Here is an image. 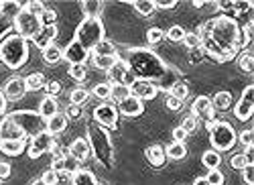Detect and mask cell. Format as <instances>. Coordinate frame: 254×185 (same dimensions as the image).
<instances>
[{
  "mask_svg": "<svg viewBox=\"0 0 254 185\" xmlns=\"http://www.w3.org/2000/svg\"><path fill=\"white\" fill-rule=\"evenodd\" d=\"M43 59L47 61V63H57V61H61L63 59V49L57 45V43H51L49 47H45L43 49Z\"/></svg>",
  "mask_w": 254,
  "mask_h": 185,
  "instance_id": "cell-33",
  "label": "cell"
},
{
  "mask_svg": "<svg viewBox=\"0 0 254 185\" xmlns=\"http://www.w3.org/2000/svg\"><path fill=\"white\" fill-rule=\"evenodd\" d=\"M165 155L167 159H171V161H181L187 157V147H185V142H171L169 147H165Z\"/></svg>",
  "mask_w": 254,
  "mask_h": 185,
  "instance_id": "cell-30",
  "label": "cell"
},
{
  "mask_svg": "<svg viewBox=\"0 0 254 185\" xmlns=\"http://www.w3.org/2000/svg\"><path fill=\"white\" fill-rule=\"evenodd\" d=\"M142 112H144V104L138 98H134V96H128V98L122 100L118 104V114H122L126 118H136Z\"/></svg>",
  "mask_w": 254,
  "mask_h": 185,
  "instance_id": "cell-18",
  "label": "cell"
},
{
  "mask_svg": "<svg viewBox=\"0 0 254 185\" xmlns=\"http://www.w3.org/2000/svg\"><path fill=\"white\" fill-rule=\"evenodd\" d=\"M61 167H63V173H69V175H73L75 171H79V169H81V167H79V163H77L73 157H69V155L63 157Z\"/></svg>",
  "mask_w": 254,
  "mask_h": 185,
  "instance_id": "cell-41",
  "label": "cell"
},
{
  "mask_svg": "<svg viewBox=\"0 0 254 185\" xmlns=\"http://www.w3.org/2000/svg\"><path fill=\"white\" fill-rule=\"evenodd\" d=\"M191 114H193L197 120L207 122V126L216 120V110H214V106H211V100H209L207 96H197V98L193 100Z\"/></svg>",
  "mask_w": 254,
  "mask_h": 185,
  "instance_id": "cell-13",
  "label": "cell"
},
{
  "mask_svg": "<svg viewBox=\"0 0 254 185\" xmlns=\"http://www.w3.org/2000/svg\"><path fill=\"white\" fill-rule=\"evenodd\" d=\"M201 163H203V167H207L209 171L211 169H220L222 165V155L214 149H207L203 155H201Z\"/></svg>",
  "mask_w": 254,
  "mask_h": 185,
  "instance_id": "cell-31",
  "label": "cell"
},
{
  "mask_svg": "<svg viewBox=\"0 0 254 185\" xmlns=\"http://www.w3.org/2000/svg\"><path fill=\"white\" fill-rule=\"evenodd\" d=\"M67 118H65V114H61V112H57L55 116H51L49 120H45V130L47 132H51L53 136H57V134H61L63 130L67 128Z\"/></svg>",
  "mask_w": 254,
  "mask_h": 185,
  "instance_id": "cell-22",
  "label": "cell"
},
{
  "mask_svg": "<svg viewBox=\"0 0 254 185\" xmlns=\"http://www.w3.org/2000/svg\"><path fill=\"white\" fill-rule=\"evenodd\" d=\"M193 6H195V8H201L203 2H201V0H193Z\"/></svg>",
  "mask_w": 254,
  "mask_h": 185,
  "instance_id": "cell-63",
  "label": "cell"
},
{
  "mask_svg": "<svg viewBox=\"0 0 254 185\" xmlns=\"http://www.w3.org/2000/svg\"><path fill=\"white\" fill-rule=\"evenodd\" d=\"M163 39H165V31H161L159 27H151L149 31H146V41H149L151 45H157V43H161Z\"/></svg>",
  "mask_w": 254,
  "mask_h": 185,
  "instance_id": "cell-45",
  "label": "cell"
},
{
  "mask_svg": "<svg viewBox=\"0 0 254 185\" xmlns=\"http://www.w3.org/2000/svg\"><path fill=\"white\" fill-rule=\"evenodd\" d=\"M63 114H65V118H67V120H69V118H71V120H77V118L81 116V108H79V106H73V104H69V106L65 108V112H63Z\"/></svg>",
  "mask_w": 254,
  "mask_h": 185,
  "instance_id": "cell-55",
  "label": "cell"
},
{
  "mask_svg": "<svg viewBox=\"0 0 254 185\" xmlns=\"http://www.w3.org/2000/svg\"><path fill=\"white\" fill-rule=\"evenodd\" d=\"M92 55H118V51H116L114 43H110V41L102 39L100 43H98V45L92 49Z\"/></svg>",
  "mask_w": 254,
  "mask_h": 185,
  "instance_id": "cell-36",
  "label": "cell"
},
{
  "mask_svg": "<svg viewBox=\"0 0 254 185\" xmlns=\"http://www.w3.org/2000/svg\"><path fill=\"white\" fill-rule=\"evenodd\" d=\"M45 4L43 2H37V0H33V2H27L25 4V10L27 12H31V14H35V16H41V14H43L45 12Z\"/></svg>",
  "mask_w": 254,
  "mask_h": 185,
  "instance_id": "cell-49",
  "label": "cell"
},
{
  "mask_svg": "<svg viewBox=\"0 0 254 185\" xmlns=\"http://www.w3.org/2000/svg\"><path fill=\"white\" fill-rule=\"evenodd\" d=\"M86 140L90 145V151H92L94 159L100 163L102 167H112L114 165V147H112L108 130L98 126L96 122L94 124H88V138Z\"/></svg>",
  "mask_w": 254,
  "mask_h": 185,
  "instance_id": "cell-4",
  "label": "cell"
},
{
  "mask_svg": "<svg viewBox=\"0 0 254 185\" xmlns=\"http://www.w3.org/2000/svg\"><path fill=\"white\" fill-rule=\"evenodd\" d=\"M108 79H110L112 86H126V88H130L134 84L136 75L132 73V69L128 65H126V61L120 57L118 63L112 69H108Z\"/></svg>",
  "mask_w": 254,
  "mask_h": 185,
  "instance_id": "cell-11",
  "label": "cell"
},
{
  "mask_svg": "<svg viewBox=\"0 0 254 185\" xmlns=\"http://www.w3.org/2000/svg\"><path fill=\"white\" fill-rule=\"evenodd\" d=\"M23 8H25V4L16 2V0H2V2H0V16H4V18H16Z\"/></svg>",
  "mask_w": 254,
  "mask_h": 185,
  "instance_id": "cell-26",
  "label": "cell"
},
{
  "mask_svg": "<svg viewBox=\"0 0 254 185\" xmlns=\"http://www.w3.org/2000/svg\"><path fill=\"white\" fill-rule=\"evenodd\" d=\"M175 6H177L175 0H157L155 2V8H161V10H171Z\"/></svg>",
  "mask_w": 254,
  "mask_h": 185,
  "instance_id": "cell-59",
  "label": "cell"
},
{
  "mask_svg": "<svg viewBox=\"0 0 254 185\" xmlns=\"http://www.w3.org/2000/svg\"><path fill=\"white\" fill-rule=\"evenodd\" d=\"M144 157H146V161L151 163L153 167H163L165 165V161H167V155H165V147H161V145H151V147H146V151H144Z\"/></svg>",
  "mask_w": 254,
  "mask_h": 185,
  "instance_id": "cell-21",
  "label": "cell"
},
{
  "mask_svg": "<svg viewBox=\"0 0 254 185\" xmlns=\"http://www.w3.org/2000/svg\"><path fill=\"white\" fill-rule=\"evenodd\" d=\"M27 149V140H2L0 142V153H4L6 157H18L23 155Z\"/></svg>",
  "mask_w": 254,
  "mask_h": 185,
  "instance_id": "cell-24",
  "label": "cell"
},
{
  "mask_svg": "<svg viewBox=\"0 0 254 185\" xmlns=\"http://www.w3.org/2000/svg\"><path fill=\"white\" fill-rule=\"evenodd\" d=\"M244 157H246V161H248V165H254V149H252V147L246 149Z\"/></svg>",
  "mask_w": 254,
  "mask_h": 185,
  "instance_id": "cell-60",
  "label": "cell"
},
{
  "mask_svg": "<svg viewBox=\"0 0 254 185\" xmlns=\"http://www.w3.org/2000/svg\"><path fill=\"white\" fill-rule=\"evenodd\" d=\"M187 35V31L181 27V25H173V27H169V31L165 33V37L169 41H173V43H179V41H183Z\"/></svg>",
  "mask_w": 254,
  "mask_h": 185,
  "instance_id": "cell-39",
  "label": "cell"
},
{
  "mask_svg": "<svg viewBox=\"0 0 254 185\" xmlns=\"http://www.w3.org/2000/svg\"><path fill=\"white\" fill-rule=\"evenodd\" d=\"M45 90H47V96H51V98H55V96H59L61 94V84L59 81H47V86H45Z\"/></svg>",
  "mask_w": 254,
  "mask_h": 185,
  "instance_id": "cell-54",
  "label": "cell"
},
{
  "mask_svg": "<svg viewBox=\"0 0 254 185\" xmlns=\"http://www.w3.org/2000/svg\"><path fill=\"white\" fill-rule=\"evenodd\" d=\"M90 145H88V140L86 138H75L71 145H69V149H67V155L69 157H73L77 163H83L88 157H90Z\"/></svg>",
  "mask_w": 254,
  "mask_h": 185,
  "instance_id": "cell-20",
  "label": "cell"
},
{
  "mask_svg": "<svg viewBox=\"0 0 254 185\" xmlns=\"http://www.w3.org/2000/svg\"><path fill=\"white\" fill-rule=\"evenodd\" d=\"M41 181H43L45 185H57L59 183V173L53 171V169H47L43 175H41Z\"/></svg>",
  "mask_w": 254,
  "mask_h": 185,
  "instance_id": "cell-51",
  "label": "cell"
},
{
  "mask_svg": "<svg viewBox=\"0 0 254 185\" xmlns=\"http://www.w3.org/2000/svg\"><path fill=\"white\" fill-rule=\"evenodd\" d=\"M8 116L18 124V128L27 134V138H33L41 130H45V120L35 110H16V112H10Z\"/></svg>",
  "mask_w": 254,
  "mask_h": 185,
  "instance_id": "cell-7",
  "label": "cell"
},
{
  "mask_svg": "<svg viewBox=\"0 0 254 185\" xmlns=\"http://www.w3.org/2000/svg\"><path fill=\"white\" fill-rule=\"evenodd\" d=\"M193 185H209V183L205 181V177H197V179L193 181Z\"/></svg>",
  "mask_w": 254,
  "mask_h": 185,
  "instance_id": "cell-62",
  "label": "cell"
},
{
  "mask_svg": "<svg viewBox=\"0 0 254 185\" xmlns=\"http://www.w3.org/2000/svg\"><path fill=\"white\" fill-rule=\"evenodd\" d=\"M39 116L43 118V120H49L51 116H55L59 112V104H57V100L51 98V96H45L43 100L39 102Z\"/></svg>",
  "mask_w": 254,
  "mask_h": 185,
  "instance_id": "cell-23",
  "label": "cell"
},
{
  "mask_svg": "<svg viewBox=\"0 0 254 185\" xmlns=\"http://www.w3.org/2000/svg\"><path fill=\"white\" fill-rule=\"evenodd\" d=\"M59 35V29H57V25H43V29L39 31V35L33 39V43L43 51L45 47H49L51 43H55V37Z\"/></svg>",
  "mask_w": 254,
  "mask_h": 185,
  "instance_id": "cell-19",
  "label": "cell"
},
{
  "mask_svg": "<svg viewBox=\"0 0 254 185\" xmlns=\"http://www.w3.org/2000/svg\"><path fill=\"white\" fill-rule=\"evenodd\" d=\"M171 136H173V140L171 142H185V138L189 136L181 126H177V128H173V132H171Z\"/></svg>",
  "mask_w": 254,
  "mask_h": 185,
  "instance_id": "cell-56",
  "label": "cell"
},
{
  "mask_svg": "<svg viewBox=\"0 0 254 185\" xmlns=\"http://www.w3.org/2000/svg\"><path fill=\"white\" fill-rule=\"evenodd\" d=\"M71 185H98V181L90 169H79L71 175Z\"/></svg>",
  "mask_w": 254,
  "mask_h": 185,
  "instance_id": "cell-28",
  "label": "cell"
},
{
  "mask_svg": "<svg viewBox=\"0 0 254 185\" xmlns=\"http://www.w3.org/2000/svg\"><path fill=\"white\" fill-rule=\"evenodd\" d=\"M55 147V136L47 130H41L39 134H35L31 138V142L27 145V153L31 159H39L41 155L51 153V149Z\"/></svg>",
  "mask_w": 254,
  "mask_h": 185,
  "instance_id": "cell-10",
  "label": "cell"
},
{
  "mask_svg": "<svg viewBox=\"0 0 254 185\" xmlns=\"http://www.w3.org/2000/svg\"><path fill=\"white\" fill-rule=\"evenodd\" d=\"M199 49L216 61H230L240 51V25L236 18L220 14L199 27Z\"/></svg>",
  "mask_w": 254,
  "mask_h": 185,
  "instance_id": "cell-1",
  "label": "cell"
},
{
  "mask_svg": "<svg viewBox=\"0 0 254 185\" xmlns=\"http://www.w3.org/2000/svg\"><path fill=\"white\" fill-rule=\"evenodd\" d=\"M41 20H43V25H55L57 12H55L53 8H45V12L41 14Z\"/></svg>",
  "mask_w": 254,
  "mask_h": 185,
  "instance_id": "cell-53",
  "label": "cell"
},
{
  "mask_svg": "<svg viewBox=\"0 0 254 185\" xmlns=\"http://www.w3.org/2000/svg\"><path fill=\"white\" fill-rule=\"evenodd\" d=\"M205 181H207L209 185H224L226 177H224V173H222L220 169H211V171L205 175Z\"/></svg>",
  "mask_w": 254,
  "mask_h": 185,
  "instance_id": "cell-46",
  "label": "cell"
},
{
  "mask_svg": "<svg viewBox=\"0 0 254 185\" xmlns=\"http://www.w3.org/2000/svg\"><path fill=\"white\" fill-rule=\"evenodd\" d=\"M0 61L10 69H20L29 61V41L20 35H6L0 41Z\"/></svg>",
  "mask_w": 254,
  "mask_h": 185,
  "instance_id": "cell-3",
  "label": "cell"
},
{
  "mask_svg": "<svg viewBox=\"0 0 254 185\" xmlns=\"http://www.w3.org/2000/svg\"><path fill=\"white\" fill-rule=\"evenodd\" d=\"M118 59H120V55H92V63L96 69L108 71L118 63Z\"/></svg>",
  "mask_w": 254,
  "mask_h": 185,
  "instance_id": "cell-25",
  "label": "cell"
},
{
  "mask_svg": "<svg viewBox=\"0 0 254 185\" xmlns=\"http://www.w3.org/2000/svg\"><path fill=\"white\" fill-rule=\"evenodd\" d=\"M124 61H126V65L132 69L136 79H149L159 90L171 92V88L177 84L173 69H169L149 49H130Z\"/></svg>",
  "mask_w": 254,
  "mask_h": 185,
  "instance_id": "cell-2",
  "label": "cell"
},
{
  "mask_svg": "<svg viewBox=\"0 0 254 185\" xmlns=\"http://www.w3.org/2000/svg\"><path fill=\"white\" fill-rule=\"evenodd\" d=\"M165 106H167L169 110H171V112H177V110H181V108H183V102H181V100H177V98H173V96H167Z\"/></svg>",
  "mask_w": 254,
  "mask_h": 185,
  "instance_id": "cell-52",
  "label": "cell"
},
{
  "mask_svg": "<svg viewBox=\"0 0 254 185\" xmlns=\"http://www.w3.org/2000/svg\"><path fill=\"white\" fill-rule=\"evenodd\" d=\"M183 43L187 45V49H191V51L199 49V37H197V33H187L185 39H183Z\"/></svg>",
  "mask_w": 254,
  "mask_h": 185,
  "instance_id": "cell-50",
  "label": "cell"
},
{
  "mask_svg": "<svg viewBox=\"0 0 254 185\" xmlns=\"http://www.w3.org/2000/svg\"><path fill=\"white\" fill-rule=\"evenodd\" d=\"M238 65H240V69H242L244 73H252V71H254V55H252L250 51L242 53V55L238 57Z\"/></svg>",
  "mask_w": 254,
  "mask_h": 185,
  "instance_id": "cell-38",
  "label": "cell"
},
{
  "mask_svg": "<svg viewBox=\"0 0 254 185\" xmlns=\"http://www.w3.org/2000/svg\"><path fill=\"white\" fill-rule=\"evenodd\" d=\"M88 98H90V92H88L86 88H73V90L69 92V104L81 108V106L88 102Z\"/></svg>",
  "mask_w": 254,
  "mask_h": 185,
  "instance_id": "cell-34",
  "label": "cell"
},
{
  "mask_svg": "<svg viewBox=\"0 0 254 185\" xmlns=\"http://www.w3.org/2000/svg\"><path fill=\"white\" fill-rule=\"evenodd\" d=\"M128 96H130V88H126V86H112L110 88V100L114 102V104H120V102L126 100Z\"/></svg>",
  "mask_w": 254,
  "mask_h": 185,
  "instance_id": "cell-37",
  "label": "cell"
},
{
  "mask_svg": "<svg viewBox=\"0 0 254 185\" xmlns=\"http://www.w3.org/2000/svg\"><path fill=\"white\" fill-rule=\"evenodd\" d=\"M25 81H27V92H39V90H43L47 86V79H45V75L41 73V71L29 73L25 77Z\"/></svg>",
  "mask_w": 254,
  "mask_h": 185,
  "instance_id": "cell-27",
  "label": "cell"
},
{
  "mask_svg": "<svg viewBox=\"0 0 254 185\" xmlns=\"http://www.w3.org/2000/svg\"><path fill=\"white\" fill-rule=\"evenodd\" d=\"M31 185H45L43 181H41V177L39 179H35V181H31Z\"/></svg>",
  "mask_w": 254,
  "mask_h": 185,
  "instance_id": "cell-64",
  "label": "cell"
},
{
  "mask_svg": "<svg viewBox=\"0 0 254 185\" xmlns=\"http://www.w3.org/2000/svg\"><path fill=\"white\" fill-rule=\"evenodd\" d=\"M132 6L142 16H151L155 12V2L153 0H132Z\"/></svg>",
  "mask_w": 254,
  "mask_h": 185,
  "instance_id": "cell-35",
  "label": "cell"
},
{
  "mask_svg": "<svg viewBox=\"0 0 254 185\" xmlns=\"http://www.w3.org/2000/svg\"><path fill=\"white\" fill-rule=\"evenodd\" d=\"M242 173H244V183L246 185H254V165H246L242 169Z\"/></svg>",
  "mask_w": 254,
  "mask_h": 185,
  "instance_id": "cell-57",
  "label": "cell"
},
{
  "mask_svg": "<svg viewBox=\"0 0 254 185\" xmlns=\"http://www.w3.org/2000/svg\"><path fill=\"white\" fill-rule=\"evenodd\" d=\"M88 57H90V51L83 49L75 39L71 41L65 49H63V59L69 61V65H83L88 61Z\"/></svg>",
  "mask_w": 254,
  "mask_h": 185,
  "instance_id": "cell-16",
  "label": "cell"
},
{
  "mask_svg": "<svg viewBox=\"0 0 254 185\" xmlns=\"http://www.w3.org/2000/svg\"><path fill=\"white\" fill-rule=\"evenodd\" d=\"M238 142H240V145H242L244 149L254 147V130H250V128L242 130V132L238 134Z\"/></svg>",
  "mask_w": 254,
  "mask_h": 185,
  "instance_id": "cell-47",
  "label": "cell"
},
{
  "mask_svg": "<svg viewBox=\"0 0 254 185\" xmlns=\"http://www.w3.org/2000/svg\"><path fill=\"white\" fill-rule=\"evenodd\" d=\"M252 112H254V86H246L240 100L236 102L234 106V116L240 120V122H246L252 118Z\"/></svg>",
  "mask_w": 254,
  "mask_h": 185,
  "instance_id": "cell-12",
  "label": "cell"
},
{
  "mask_svg": "<svg viewBox=\"0 0 254 185\" xmlns=\"http://www.w3.org/2000/svg\"><path fill=\"white\" fill-rule=\"evenodd\" d=\"M94 122L106 130H114L118 126V108L112 102H102L94 108Z\"/></svg>",
  "mask_w": 254,
  "mask_h": 185,
  "instance_id": "cell-9",
  "label": "cell"
},
{
  "mask_svg": "<svg viewBox=\"0 0 254 185\" xmlns=\"http://www.w3.org/2000/svg\"><path fill=\"white\" fill-rule=\"evenodd\" d=\"M211 100V106H214V110H220V112H226L230 106H232V94L230 92H218Z\"/></svg>",
  "mask_w": 254,
  "mask_h": 185,
  "instance_id": "cell-29",
  "label": "cell"
},
{
  "mask_svg": "<svg viewBox=\"0 0 254 185\" xmlns=\"http://www.w3.org/2000/svg\"><path fill=\"white\" fill-rule=\"evenodd\" d=\"M169 96H173V98H177V100H185L187 96H189V88H187V84H183V81H177V84L171 88V92H169Z\"/></svg>",
  "mask_w": 254,
  "mask_h": 185,
  "instance_id": "cell-42",
  "label": "cell"
},
{
  "mask_svg": "<svg viewBox=\"0 0 254 185\" xmlns=\"http://www.w3.org/2000/svg\"><path fill=\"white\" fill-rule=\"evenodd\" d=\"M187 134H191V132H195L197 130V118L193 116V114H187L183 120H181V124H179Z\"/></svg>",
  "mask_w": 254,
  "mask_h": 185,
  "instance_id": "cell-44",
  "label": "cell"
},
{
  "mask_svg": "<svg viewBox=\"0 0 254 185\" xmlns=\"http://www.w3.org/2000/svg\"><path fill=\"white\" fill-rule=\"evenodd\" d=\"M207 130H209L211 149L218 151V153L234 149V145L238 142V134H236L234 126H232L230 122H226V120H214L207 126Z\"/></svg>",
  "mask_w": 254,
  "mask_h": 185,
  "instance_id": "cell-5",
  "label": "cell"
},
{
  "mask_svg": "<svg viewBox=\"0 0 254 185\" xmlns=\"http://www.w3.org/2000/svg\"><path fill=\"white\" fill-rule=\"evenodd\" d=\"M14 29H16V35H20L23 39H35L39 35V31L43 29V20H41V16H35L31 12H27L25 8L20 10V14L14 18Z\"/></svg>",
  "mask_w": 254,
  "mask_h": 185,
  "instance_id": "cell-8",
  "label": "cell"
},
{
  "mask_svg": "<svg viewBox=\"0 0 254 185\" xmlns=\"http://www.w3.org/2000/svg\"><path fill=\"white\" fill-rule=\"evenodd\" d=\"M81 12L86 14V18H100L102 2H98V0H83L81 2Z\"/></svg>",
  "mask_w": 254,
  "mask_h": 185,
  "instance_id": "cell-32",
  "label": "cell"
},
{
  "mask_svg": "<svg viewBox=\"0 0 254 185\" xmlns=\"http://www.w3.org/2000/svg\"><path fill=\"white\" fill-rule=\"evenodd\" d=\"M2 94H4L6 102H18L20 98L27 94V81H25V77H18V75L10 77L4 84V88H2Z\"/></svg>",
  "mask_w": 254,
  "mask_h": 185,
  "instance_id": "cell-15",
  "label": "cell"
},
{
  "mask_svg": "<svg viewBox=\"0 0 254 185\" xmlns=\"http://www.w3.org/2000/svg\"><path fill=\"white\" fill-rule=\"evenodd\" d=\"M102 39H104V25L100 18H83L75 29V41L86 51H92Z\"/></svg>",
  "mask_w": 254,
  "mask_h": 185,
  "instance_id": "cell-6",
  "label": "cell"
},
{
  "mask_svg": "<svg viewBox=\"0 0 254 185\" xmlns=\"http://www.w3.org/2000/svg\"><path fill=\"white\" fill-rule=\"evenodd\" d=\"M10 173H12L10 163L0 161V181H2V179H8V177H10Z\"/></svg>",
  "mask_w": 254,
  "mask_h": 185,
  "instance_id": "cell-58",
  "label": "cell"
},
{
  "mask_svg": "<svg viewBox=\"0 0 254 185\" xmlns=\"http://www.w3.org/2000/svg\"><path fill=\"white\" fill-rule=\"evenodd\" d=\"M246 165H248V161H246L244 153L232 155V159H230V167H232V169H238V171H242V169H244Z\"/></svg>",
  "mask_w": 254,
  "mask_h": 185,
  "instance_id": "cell-48",
  "label": "cell"
},
{
  "mask_svg": "<svg viewBox=\"0 0 254 185\" xmlns=\"http://www.w3.org/2000/svg\"><path fill=\"white\" fill-rule=\"evenodd\" d=\"M2 140H27V134L18 128V124L8 114L0 118V142Z\"/></svg>",
  "mask_w": 254,
  "mask_h": 185,
  "instance_id": "cell-14",
  "label": "cell"
},
{
  "mask_svg": "<svg viewBox=\"0 0 254 185\" xmlns=\"http://www.w3.org/2000/svg\"><path fill=\"white\" fill-rule=\"evenodd\" d=\"M67 73H69V77H73L75 81H83V79L88 77L86 65H69V67H67Z\"/></svg>",
  "mask_w": 254,
  "mask_h": 185,
  "instance_id": "cell-43",
  "label": "cell"
},
{
  "mask_svg": "<svg viewBox=\"0 0 254 185\" xmlns=\"http://www.w3.org/2000/svg\"><path fill=\"white\" fill-rule=\"evenodd\" d=\"M4 112H6V98L0 92V116H4Z\"/></svg>",
  "mask_w": 254,
  "mask_h": 185,
  "instance_id": "cell-61",
  "label": "cell"
},
{
  "mask_svg": "<svg viewBox=\"0 0 254 185\" xmlns=\"http://www.w3.org/2000/svg\"><path fill=\"white\" fill-rule=\"evenodd\" d=\"M110 84L108 81H102V84H96L92 88V96H96L98 100H110Z\"/></svg>",
  "mask_w": 254,
  "mask_h": 185,
  "instance_id": "cell-40",
  "label": "cell"
},
{
  "mask_svg": "<svg viewBox=\"0 0 254 185\" xmlns=\"http://www.w3.org/2000/svg\"><path fill=\"white\" fill-rule=\"evenodd\" d=\"M159 94V88L149 79H134V84L130 86V96L138 98L140 102L144 100H153Z\"/></svg>",
  "mask_w": 254,
  "mask_h": 185,
  "instance_id": "cell-17",
  "label": "cell"
}]
</instances>
